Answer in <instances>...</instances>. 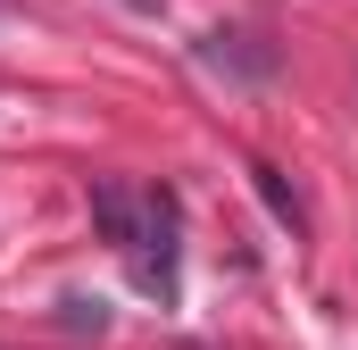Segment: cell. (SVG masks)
I'll list each match as a JSON object with an SVG mask.
<instances>
[{"label":"cell","mask_w":358,"mask_h":350,"mask_svg":"<svg viewBox=\"0 0 358 350\" xmlns=\"http://www.w3.org/2000/svg\"><path fill=\"white\" fill-rule=\"evenodd\" d=\"M92 217L108 225V242L134 259L142 292L176 300V192H125V183H92Z\"/></svg>","instance_id":"cell-1"}]
</instances>
